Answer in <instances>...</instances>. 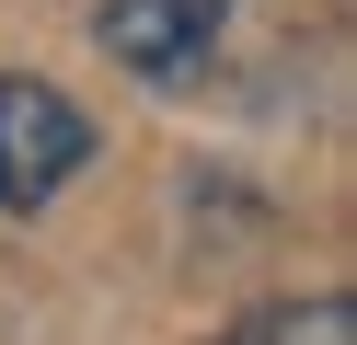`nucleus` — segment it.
I'll return each mask as SVG.
<instances>
[{
  "label": "nucleus",
  "instance_id": "nucleus-1",
  "mask_svg": "<svg viewBox=\"0 0 357 345\" xmlns=\"http://www.w3.org/2000/svg\"><path fill=\"white\" fill-rule=\"evenodd\" d=\"M93 161V115L70 104L58 81H0V207H47L58 184Z\"/></svg>",
  "mask_w": 357,
  "mask_h": 345
},
{
  "label": "nucleus",
  "instance_id": "nucleus-2",
  "mask_svg": "<svg viewBox=\"0 0 357 345\" xmlns=\"http://www.w3.org/2000/svg\"><path fill=\"white\" fill-rule=\"evenodd\" d=\"M219 23H231V0H104V58L139 69V81H185V69H208Z\"/></svg>",
  "mask_w": 357,
  "mask_h": 345
},
{
  "label": "nucleus",
  "instance_id": "nucleus-3",
  "mask_svg": "<svg viewBox=\"0 0 357 345\" xmlns=\"http://www.w3.org/2000/svg\"><path fill=\"white\" fill-rule=\"evenodd\" d=\"M219 345H357V299H346V288H323V299H277V311L231 322Z\"/></svg>",
  "mask_w": 357,
  "mask_h": 345
}]
</instances>
